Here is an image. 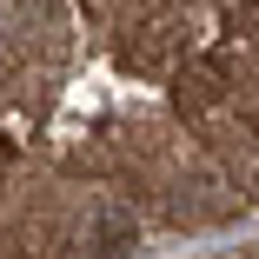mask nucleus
Listing matches in <instances>:
<instances>
[{"label":"nucleus","mask_w":259,"mask_h":259,"mask_svg":"<svg viewBox=\"0 0 259 259\" xmlns=\"http://www.w3.org/2000/svg\"><path fill=\"white\" fill-rule=\"evenodd\" d=\"M0 60H7V54H0Z\"/></svg>","instance_id":"obj_2"},{"label":"nucleus","mask_w":259,"mask_h":259,"mask_svg":"<svg viewBox=\"0 0 259 259\" xmlns=\"http://www.w3.org/2000/svg\"><path fill=\"white\" fill-rule=\"evenodd\" d=\"M140 246V226L126 206H93V220H87V259H133Z\"/></svg>","instance_id":"obj_1"}]
</instances>
